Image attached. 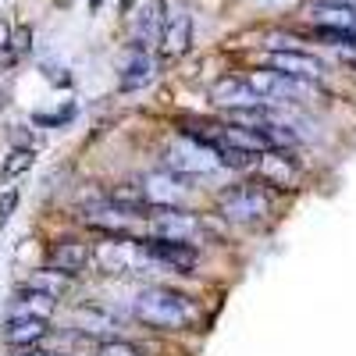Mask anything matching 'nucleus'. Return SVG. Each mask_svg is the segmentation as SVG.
Wrapping results in <instances>:
<instances>
[{
    "label": "nucleus",
    "instance_id": "8",
    "mask_svg": "<svg viewBox=\"0 0 356 356\" xmlns=\"http://www.w3.org/2000/svg\"><path fill=\"white\" fill-rule=\"evenodd\" d=\"M72 328L86 339H118V332H122V317L111 314V310H100V307H79L72 314Z\"/></svg>",
    "mask_w": 356,
    "mask_h": 356
},
{
    "label": "nucleus",
    "instance_id": "18",
    "mask_svg": "<svg viewBox=\"0 0 356 356\" xmlns=\"http://www.w3.org/2000/svg\"><path fill=\"white\" fill-rule=\"evenodd\" d=\"M54 303H57V300H50V296H43V292H36V289H22L18 300H15V307H11V314H15V317H43V321H50Z\"/></svg>",
    "mask_w": 356,
    "mask_h": 356
},
{
    "label": "nucleus",
    "instance_id": "27",
    "mask_svg": "<svg viewBox=\"0 0 356 356\" xmlns=\"http://www.w3.org/2000/svg\"><path fill=\"white\" fill-rule=\"evenodd\" d=\"M100 8H104V0H89V11L93 15H100Z\"/></svg>",
    "mask_w": 356,
    "mask_h": 356
},
{
    "label": "nucleus",
    "instance_id": "9",
    "mask_svg": "<svg viewBox=\"0 0 356 356\" xmlns=\"http://www.w3.org/2000/svg\"><path fill=\"white\" fill-rule=\"evenodd\" d=\"M150 260H157V264H164V267H171V271H182V275H189L193 267H196V260H200V253H196V246L193 243H171V239H154V243H146V246H139Z\"/></svg>",
    "mask_w": 356,
    "mask_h": 356
},
{
    "label": "nucleus",
    "instance_id": "17",
    "mask_svg": "<svg viewBox=\"0 0 356 356\" xmlns=\"http://www.w3.org/2000/svg\"><path fill=\"white\" fill-rule=\"evenodd\" d=\"M150 72H154L150 50H136V47H132L129 57H125L122 75H118V89H122V93H132V89H139V86L150 82Z\"/></svg>",
    "mask_w": 356,
    "mask_h": 356
},
{
    "label": "nucleus",
    "instance_id": "4",
    "mask_svg": "<svg viewBox=\"0 0 356 356\" xmlns=\"http://www.w3.org/2000/svg\"><path fill=\"white\" fill-rule=\"evenodd\" d=\"M218 211L228 221L250 225V221H260L264 214H271V196L260 186H235V189L218 196Z\"/></svg>",
    "mask_w": 356,
    "mask_h": 356
},
{
    "label": "nucleus",
    "instance_id": "6",
    "mask_svg": "<svg viewBox=\"0 0 356 356\" xmlns=\"http://www.w3.org/2000/svg\"><path fill=\"white\" fill-rule=\"evenodd\" d=\"M200 221L186 214L182 207H161V214L150 218V235L154 239H171V243H196L200 239Z\"/></svg>",
    "mask_w": 356,
    "mask_h": 356
},
{
    "label": "nucleus",
    "instance_id": "14",
    "mask_svg": "<svg viewBox=\"0 0 356 356\" xmlns=\"http://www.w3.org/2000/svg\"><path fill=\"white\" fill-rule=\"evenodd\" d=\"M93 260V246L89 243H75V239H65V243H57L50 250V267H57V271H65V275H79L86 271V264Z\"/></svg>",
    "mask_w": 356,
    "mask_h": 356
},
{
    "label": "nucleus",
    "instance_id": "5",
    "mask_svg": "<svg viewBox=\"0 0 356 356\" xmlns=\"http://www.w3.org/2000/svg\"><path fill=\"white\" fill-rule=\"evenodd\" d=\"M139 193L146 200V207H186L189 203V186H186V178L182 175H175V171H150V175H143L139 178Z\"/></svg>",
    "mask_w": 356,
    "mask_h": 356
},
{
    "label": "nucleus",
    "instance_id": "23",
    "mask_svg": "<svg viewBox=\"0 0 356 356\" xmlns=\"http://www.w3.org/2000/svg\"><path fill=\"white\" fill-rule=\"evenodd\" d=\"M15 61V50H11V25L0 22V65H11Z\"/></svg>",
    "mask_w": 356,
    "mask_h": 356
},
{
    "label": "nucleus",
    "instance_id": "12",
    "mask_svg": "<svg viewBox=\"0 0 356 356\" xmlns=\"http://www.w3.org/2000/svg\"><path fill=\"white\" fill-rule=\"evenodd\" d=\"M136 257H139V250H132L122 235H107V239L97 243V250H93V260L100 264V271H107V275L129 271Z\"/></svg>",
    "mask_w": 356,
    "mask_h": 356
},
{
    "label": "nucleus",
    "instance_id": "3",
    "mask_svg": "<svg viewBox=\"0 0 356 356\" xmlns=\"http://www.w3.org/2000/svg\"><path fill=\"white\" fill-rule=\"evenodd\" d=\"M246 82L253 86V93L260 97V104H296V100H307L314 93V82L292 79V75L275 72V68L253 72V75H246Z\"/></svg>",
    "mask_w": 356,
    "mask_h": 356
},
{
    "label": "nucleus",
    "instance_id": "30",
    "mask_svg": "<svg viewBox=\"0 0 356 356\" xmlns=\"http://www.w3.org/2000/svg\"><path fill=\"white\" fill-rule=\"evenodd\" d=\"M25 356H57V353H25Z\"/></svg>",
    "mask_w": 356,
    "mask_h": 356
},
{
    "label": "nucleus",
    "instance_id": "2",
    "mask_svg": "<svg viewBox=\"0 0 356 356\" xmlns=\"http://www.w3.org/2000/svg\"><path fill=\"white\" fill-rule=\"evenodd\" d=\"M164 168L182 175V178H203V175L221 171V161H218L211 143H203L193 132H182L178 139H171L164 146Z\"/></svg>",
    "mask_w": 356,
    "mask_h": 356
},
{
    "label": "nucleus",
    "instance_id": "26",
    "mask_svg": "<svg viewBox=\"0 0 356 356\" xmlns=\"http://www.w3.org/2000/svg\"><path fill=\"white\" fill-rule=\"evenodd\" d=\"M339 61H342V65H349V68H356V43L339 47Z\"/></svg>",
    "mask_w": 356,
    "mask_h": 356
},
{
    "label": "nucleus",
    "instance_id": "22",
    "mask_svg": "<svg viewBox=\"0 0 356 356\" xmlns=\"http://www.w3.org/2000/svg\"><path fill=\"white\" fill-rule=\"evenodd\" d=\"M29 168H33V150H15V154L8 157V164H4V175L11 178V175L29 171Z\"/></svg>",
    "mask_w": 356,
    "mask_h": 356
},
{
    "label": "nucleus",
    "instance_id": "21",
    "mask_svg": "<svg viewBox=\"0 0 356 356\" xmlns=\"http://www.w3.org/2000/svg\"><path fill=\"white\" fill-rule=\"evenodd\" d=\"M97 356H143V353H139L132 342H122V339H107V342H100Z\"/></svg>",
    "mask_w": 356,
    "mask_h": 356
},
{
    "label": "nucleus",
    "instance_id": "10",
    "mask_svg": "<svg viewBox=\"0 0 356 356\" xmlns=\"http://www.w3.org/2000/svg\"><path fill=\"white\" fill-rule=\"evenodd\" d=\"M267 65L275 72H285L292 79H307V82H317L324 75V65L317 61L314 54H300V50H271Z\"/></svg>",
    "mask_w": 356,
    "mask_h": 356
},
{
    "label": "nucleus",
    "instance_id": "15",
    "mask_svg": "<svg viewBox=\"0 0 356 356\" xmlns=\"http://www.w3.org/2000/svg\"><path fill=\"white\" fill-rule=\"evenodd\" d=\"M193 43V18L189 15H175L164 22V33H161V50L164 57H182Z\"/></svg>",
    "mask_w": 356,
    "mask_h": 356
},
{
    "label": "nucleus",
    "instance_id": "7",
    "mask_svg": "<svg viewBox=\"0 0 356 356\" xmlns=\"http://www.w3.org/2000/svg\"><path fill=\"white\" fill-rule=\"evenodd\" d=\"M164 22H168L164 0H143V8L136 11V22H132V47L136 50L157 47L161 33H164Z\"/></svg>",
    "mask_w": 356,
    "mask_h": 356
},
{
    "label": "nucleus",
    "instance_id": "29",
    "mask_svg": "<svg viewBox=\"0 0 356 356\" xmlns=\"http://www.w3.org/2000/svg\"><path fill=\"white\" fill-rule=\"evenodd\" d=\"M132 4H136V0H122V11H129Z\"/></svg>",
    "mask_w": 356,
    "mask_h": 356
},
{
    "label": "nucleus",
    "instance_id": "20",
    "mask_svg": "<svg viewBox=\"0 0 356 356\" xmlns=\"http://www.w3.org/2000/svg\"><path fill=\"white\" fill-rule=\"evenodd\" d=\"M257 164H260V175L267 178V182H275V178H278L282 189L296 182V168H292L285 157H264V161H257Z\"/></svg>",
    "mask_w": 356,
    "mask_h": 356
},
{
    "label": "nucleus",
    "instance_id": "28",
    "mask_svg": "<svg viewBox=\"0 0 356 356\" xmlns=\"http://www.w3.org/2000/svg\"><path fill=\"white\" fill-rule=\"evenodd\" d=\"M328 4H346V8H356V0H328Z\"/></svg>",
    "mask_w": 356,
    "mask_h": 356
},
{
    "label": "nucleus",
    "instance_id": "24",
    "mask_svg": "<svg viewBox=\"0 0 356 356\" xmlns=\"http://www.w3.org/2000/svg\"><path fill=\"white\" fill-rule=\"evenodd\" d=\"M15 207H18V189H8V193H0V228L8 225V218L15 214Z\"/></svg>",
    "mask_w": 356,
    "mask_h": 356
},
{
    "label": "nucleus",
    "instance_id": "11",
    "mask_svg": "<svg viewBox=\"0 0 356 356\" xmlns=\"http://www.w3.org/2000/svg\"><path fill=\"white\" fill-rule=\"evenodd\" d=\"M211 100L218 107H225V111H243V107H257L260 104V97L253 93V86L246 79H235V75L218 79L211 86Z\"/></svg>",
    "mask_w": 356,
    "mask_h": 356
},
{
    "label": "nucleus",
    "instance_id": "13",
    "mask_svg": "<svg viewBox=\"0 0 356 356\" xmlns=\"http://www.w3.org/2000/svg\"><path fill=\"white\" fill-rule=\"evenodd\" d=\"M82 221H89L93 228H100L107 235H125L129 211H125V207H118L114 200L111 203H93V207H82Z\"/></svg>",
    "mask_w": 356,
    "mask_h": 356
},
{
    "label": "nucleus",
    "instance_id": "25",
    "mask_svg": "<svg viewBox=\"0 0 356 356\" xmlns=\"http://www.w3.org/2000/svg\"><path fill=\"white\" fill-rule=\"evenodd\" d=\"M72 107H65L61 114H36V125H65V122H72Z\"/></svg>",
    "mask_w": 356,
    "mask_h": 356
},
{
    "label": "nucleus",
    "instance_id": "16",
    "mask_svg": "<svg viewBox=\"0 0 356 356\" xmlns=\"http://www.w3.org/2000/svg\"><path fill=\"white\" fill-rule=\"evenodd\" d=\"M43 335H47V321L43 317H15L11 314V321L4 324V342L8 346H18V349L36 346Z\"/></svg>",
    "mask_w": 356,
    "mask_h": 356
},
{
    "label": "nucleus",
    "instance_id": "1",
    "mask_svg": "<svg viewBox=\"0 0 356 356\" xmlns=\"http://www.w3.org/2000/svg\"><path fill=\"white\" fill-rule=\"evenodd\" d=\"M132 314L143 324H150V328L182 332L200 317V307L186 292H175L168 285H150V289H139V296L132 300Z\"/></svg>",
    "mask_w": 356,
    "mask_h": 356
},
{
    "label": "nucleus",
    "instance_id": "19",
    "mask_svg": "<svg viewBox=\"0 0 356 356\" xmlns=\"http://www.w3.org/2000/svg\"><path fill=\"white\" fill-rule=\"evenodd\" d=\"M25 289H36V292L50 296V300H61V296L72 289V275L57 271V267H47V271H36L33 278H29Z\"/></svg>",
    "mask_w": 356,
    "mask_h": 356
}]
</instances>
